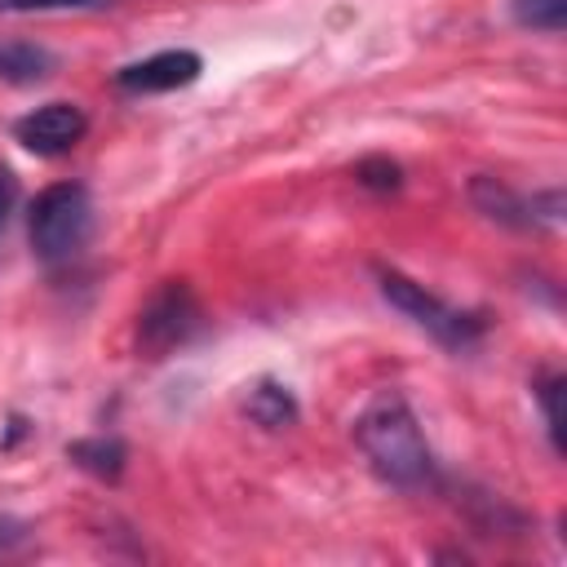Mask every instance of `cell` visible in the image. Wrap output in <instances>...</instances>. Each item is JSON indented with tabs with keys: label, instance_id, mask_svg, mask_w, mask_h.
Returning a JSON list of instances; mask_svg holds the SVG:
<instances>
[{
	"label": "cell",
	"instance_id": "obj_1",
	"mask_svg": "<svg viewBox=\"0 0 567 567\" xmlns=\"http://www.w3.org/2000/svg\"><path fill=\"white\" fill-rule=\"evenodd\" d=\"M354 439H359L368 465L385 483H394V487H421L430 478V470H434L430 443H425V434H421L408 399L394 394V390L377 394L363 408V416L354 421Z\"/></svg>",
	"mask_w": 567,
	"mask_h": 567
},
{
	"label": "cell",
	"instance_id": "obj_2",
	"mask_svg": "<svg viewBox=\"0 0 567 567\" xmlns=\"http://www.w3.org/2000/svg\"><path fill=\"white\" fill-rule=\"evenodd\" d=\"M27 235L40 261L58 266L84 252L89 235H93V204L89 190L80 182H53L35 195L31 217H27Z\"/></svg>",
	"mask_w": 567,
	"mask_h": 567
},
{
	"label": "cell",
	"instance_id": "obj_3",
	"mask_svg": "<svg viewBox=\"0 0 567 567\" xmlns=\"http://www.w3.org/2000/svg\"><path fill=\"white\" fill-rule=\"evenodd\" d=\"M381 297H385L394 310H403L416 328H425L434 341H443L447 350H470V346L478 341V332H483L474 315L452 310L447 301H439L434 292H425L416 279H408V275H399V270H381Z\"/></svg>",
	"mask_w": 567,
	"mask_h": 567
},
{
	"label": "cell",
	"instance_id": "obj_4",
	"mask_svg": "<svg viewBox=\"0 0 567 567\" xmlns=\"http://www.w3.org/2000/svg\"><path fill=\"white\" fill-rule=\"evenodd\" d=\"M195 323H199V306H195L190 288H186L182 279H168V284L146 301L142 319H137V341H142V350H146L151 359H159V354H168L173 346H182V341L195 332Z\"/></svg>",
	"mask_w": 567,
	"mask_h": 567
},
{
	"label": "cell",
	"instance_id": "obj_5",
	"mask_svg": "<svg viewBox=\"0 0 567 567\" xmlns=\"http://www.w3.org/2000/svg\"><path fill=\"white\" fill-rule=\"evenodd\" d=\"M84 128H89V120L75 102H44L13 124V137L35 155H62L84 137Z\"/></svg>",
	"mask_w": 567,
	"mask_h": 567
},
{
	"label": "cell",
	"instance_id": "obj_6",
	"mask_svg": "<svg viewBox=\"0 0 567 567\" xmlns=\"http://www.w3.org/2000/svg\"><path fill=\"white\" fill-rule=\"evenodd\" d=\"M204 71V58L190 53V49H159L142 62H128L115 71V84L124 93H173V89H186L195 84Z\"/></svg>",
	"mask_w": 567,
	"mask_h": 567
},
{
	"label": "cell",
	"instance_id": "obj_7",
	"mask_svg": "<svg viewBox=\"0 0 567 567\" xmlns=\"http://www.w3.org/2000/svg\"><path fill=\"white\" fill-rule=\"evenodd\" d=\"M470 195H474V204H478L487 217H496V221H514V226H532V221H536V199H518V195H514L509 186H501L496 177H474Z\"/></svg>",
	"mask_w": 567,
	"mask_h": 567
},
{
	"label": "cell",
	"instance_id": "obj_8",
	"mask_svg": "<svg viewBox=\"0 0 567 567\" xmlns=\"http://www.w3.org/2000/svg\"><path fill=\"white\" fill-rule=\"evenodd\" d=\"M66 456L80 465V470H89V474H97V478H120V470H124V443L120 439H80V443H71L66 447Z\"/></svg>",
	"mask_w": 567,
	"mask_h": 567
},
{
	"label": "cell",
	"instance_id": "obj_9",
	"mask_svg": "<svg viewBox=\"0 0 567 567\" xmlns=\"http://www.w3.org/2000/svg\"><path fill=\"white\" fill-rule=\"evenodd\" d=\"M248 416H252L257 425H266V430H279V425H288V421L297 416V403H292V394H288L284 385L261 381V385L248 394Z\"/></svg>",
	"mask_w": 567,
	"mask_h": 567
},
{
	"label": "cell",
	"instance_id": "obj_10",
	"mask_svg": "<svg viewBox=\"0 0 567 567\" xmlns=\"http://www.w3.org/2000/svg\"><path fill=\"white\" fill-rule=\"evenodd\" d=\"M49 66H53V58L40 44H0V75L4 80L31 84V80H44Z\"/></svg>",
	"mask_w": 567,
	"mask_h": 567
},
{
	"label": "cell",
	"instance_id": "obj_11",
	"mask_svg": "<svg viewBox=\"0 0 567 567\" xmlns=\"http://www.w3.org/2000/svg\"><path fill=\"white\" fill-rule=\"evenodd\" d=\"M509 13L518 27L549 31V35L567 27V0H509Z\"/></svg>",
	"mask_w": 567,
	"mask_h": 567
},
{
	"label": "cell",
	"instance_id": "obj_12",
	"mask_svg": "<svg viewBox=\"0 0 567 567\" xmlns=\"http://www.w3.org/2000/svg\"><path fill=\"white\" fill-rule=\"evenodd\" d=\"M111 0H0V13H58V9H102Z\"/></svg>",
	"mask_w": 567,
	"mask_h": 567
},
{
	"label": "cell",
	"instance_id": "obj_13",
	"mask_svg": "<svg viewBox=\"0 0 567 567\" xmlns=\"http://www.w3.org/2000/svg\"><path fill=\"white\" fill-rule=\"evenodd\" d=\"M558 394H563V381H558V377H549V381L536 390V399H540V408H545V425H549L554 447H563V408H558Z\"/></svg>",
	"mask_w": 567,
	"mask_h": 567
},
{
	"label": "cell",
	"instance_id": "obj_14",
	"mask_svg": "<svg viewBox=\"0 0 567 567\" xmlns=\"http://www.w3.org/2000/svg\"><path fill=\"white\" fill-rule=\"evenodd\" d=\"M359 182L363 186H377V190H394L399 186V164H390V159H363L359 164Z\"/></svg>",
	"mask_w": 567,
	"mask_h": 567
},
{
	"label": "cell",
	"instance_id": "obj_15",
	"mask_svg": "<svg viewBox=\"0 0 567 567\" xmlns=\"http://www.w3.org/2000/svg\"><path fill=\"white\" fill-rule=\"evenodd\" d=\"M22 540H27V527H22L18 518H4V514H0V554H13Z\"/></svg>",
	"mask_w": 567,
	"mask_h": 567
},
{
	"label": "cell",
	"instance_id": "obj_16",
	"mask_svg": "<svg viewBox=\"0 0 567 567\" xmlns=\"http://www.w3.org/2000/svg\"><path fill=\"white\" fill-rule=\"evenodd\" d=\"M13 195H18V186H13V177L0 168V226H4V217H9V208H13Z\"/></svg>",
	"mask_w": 567,
	"mask_h": 567
}]
</instances>
